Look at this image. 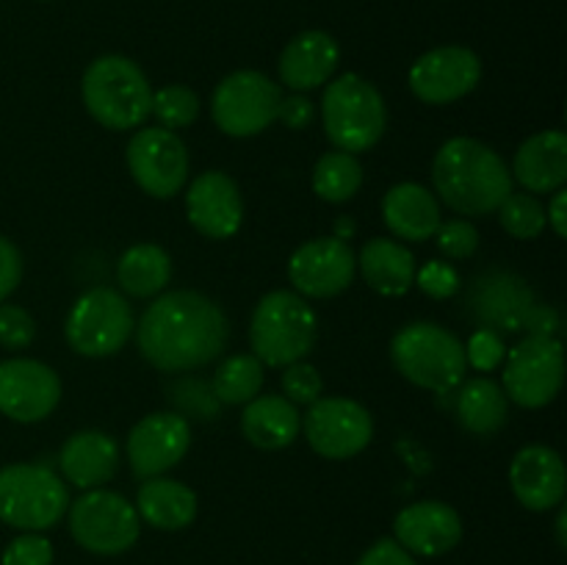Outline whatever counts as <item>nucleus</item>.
<instances>
[{
	"instance_id": "16",
	"label": "nucleus",
	"mask_w": 567,
	"mask_h": 565,
	"mask_svg": "<svg viewBox=\"0 0 567 565\" xmlns=\"http://www.w3.org/2000/svg\"><path fill=\"white\" fill-rule=\"evenodd\" d=\"M482 61L474 50L457 48H435L421 55L410 70V89L421 103L446 105L465 97L480 86Z\"/></svg>"
},
{
	"instance_id": "28",
	"label": "nucleus",
	"mask_w": 567,
	"mask_h": 565,
	"mask_svg": "<svg viewBox=\"0 0 567 565\" xmlns=\"http://www.w3.org/2000/svg\"><path fill=\"white\" fill-rule=\"evenodd\" d=\"M138 518L164 532L186 530L197 518V493L177 480L153 476L144 480L136 499Z\"/></svg>"
},
{
	"instance_id": "18",
	"label": "nucleus",
	"mask_w": 567,
	"mask_h": 565,
	"mask_svg": "<svg viewBox=\"0 0 567 565\" xmlns=\"http://www.w3.org/2000/svg\"><path fill=\"white\" fill-rule=\"evenodd\" d=\"M186 214L199 236L225 242L236 236L244 222L241 188L225 172H203L186 192Z\"/></svg>"
},
{
	"instance_id": "38",
	"label": "nucleus",
	"mask_w": 567,
	"mask_h": 565,
	"mask_svg": "<svg viewBox=\"0 0 567 565\" xmlns=\"http://www.w3.org/2000/svg\"><path fill=\"white\" fill-rule=\"evenodd\" d=\"M3 565H53V543L39 532H25L3 548Z\"/></svg>"
},
{
	"instance_id": "10",
	"label": "nucleus",
	"mask_w": 567,
	"mask_h": 565,
	"mask_svg": "<svg viewBox=\"0 0 567 565\" xmlns=\"http://www.w3.org/2000/svg\"><path fill=\"white\" fill-rule=\"evenodd\" d=\"M280 100V83L258 70H238L216 86L210 114L216 127L227 136H258L277 120Z\"/></svg>"
},
{
	"instance_id": "8",
	"label": "nucleus",
	"mask_w": 567,
	"mask_h": 565,
	"mask_svg": "<svg viewBox=\"0 0 567 565\" xmlns=\"http://www.w3.org/2000/svg\"><path fill=\"white\" fill-rule=\"evenodd\" d=\"M133 310L114 288H89L66 316V343L83 358H111L133 336Z\"/></svg>"
},
{
	"instance_id": "4",
	"label": "nucleus",
	"mask_w": 567,
	"mask_h": 565,
	"mask_svg": "<svg viewBox=\"0 0 567 565\" xmlns=\"http://www.w3.org/2000/svg\"><path fill=\"white\" fill-rule=\"evenodd\" d=\"M391 360L404 380L435 393L454 391L468 369L463 341L432 321L404 325L391 341Z\"/></svg>"
},
{
	"instance_id": "21",
	"label": "nucleus",
	"mask_w": 567,
	"mask_h": 565,
	"mask_svg": "<svg viewBox=\"0 0 567 565\" xmlns=\"http://www.w3.org/2000/svg\"><path fill=\"white\" fill-rule=\"evenodd\" d=\"M468 302L487 325L485 330L493 332L520 330L535 310V299L526 282L509 271H491V275L476 277Z\"/></svg>"
},
{
	"instance_id": "13",
	"label": "nucleus",
	"mask_w": 567,
	"mask_h": 565,
	"mask_svg": "<svg viewBox=\"0 0 567 565\" xmlns=\"http://www.w3.org/2000/svg\"><path fill=\"white\" fill-rule=\"evenodd\" d=\"M127 170L142 192L155 199L181 194L188 181V150L175 131L142 127L127 144Z\"/></svg>"
},
{
	"instance_id": "1",
	"label": "nucleus",
	"mask_w": 567,
	"mask_h": 565,
	"mask_svg": "<svg viewBox=\"0 0 567 565\" xmlns=\"http://www.w3.org/2000/svg\"><path fill=\"white\" fill-rule=\"evenodd\" d=\"M142 358L158 371H192L219 358L230 325L219 305L199 291H169L144 310L136 327Z\"/></svg>"
},
{
	"instance_id": "30",
	"label": "nucleus",
	"mask_w": 567,
	"mask_h": 565,
	"mask_svg": "<svg viewBox=\"0 0 567 565\" xmlns=\"http://www.w3.org/2000/svg\"><path fill=\"white\" fill-rule=\"evenodd\" d=\"M457 419L474 435H493L507 424V393L487 377L468 380L457 393Z\"/></svg>"
},
{
	"instance_id": "32",
	"label": "nucleus",
	"mask_w": 567,
	"mask_h": 565,
	"mask_svg": "<svg viewBox=\"0 0 567 565\" xmlns=\"http://www.w3.org/2000/svg\"><path fill=\"white\" fill-rule=\"evenodd\" d=\"M264 388V363L255 355H233L214 371V397L221 404H247Z\"/></svg>"
},
{
	"instance_id": "46",
	"label": "nucleus",
	"mask_w": 567,
	"mask_h": 565,
	"mask_svg": "<svg viewBox=\"0 0 567 565\" xmlns=\"http://www.w3.org/2000/svg\"><path fill=\"white\" fill-rule=\"evenodd\" d=\"M565 524H567V513L565 510H559V515H557V541H559V546H567V537H565Z\"/></svg>"
},
{
	"instance_id": "24",
	"label": "nucleus",
	"mask_w": 567,
	"mask_h": 565,
	"mask_svg": "<svg viewBox=\"0 0 567 565\" xmlns=\"http://www.w3.org/2000/svg\"><path fill=\"white\" fill-rule=\"evenodd\" d=\"M509 175L532 194H554L567 181V136L543 131L518 147Z\"/></svg>"
},
{
	"instance_id": "44",
	"label": "nucleus",
	"mask_w": 567,
	"mask_h": 565,
	"mask_svg": "<svg viewBox=\"0 0 567 565\" xmlns=\"http://www.w3.org/2000/svg\"><path fill=\"white\" fill-rule=\"evenodd\" d=\"M565 205H567V192H565V188H557V192H554V197H551V203H548V208H546V222L554 227V233H557L559 238L567 236V210H565Z\"/></svg>"
},
{
	"instance_id": "45",
	"label": "nucleus",
	"mask_w": 567,
	"mask_h": 565,
	"mask_svg": "<svg viewBox=\"0 0 567 565\" xmlns=\"http://www.w3.org/2000/svg\"><path fill=\"white\" fill-rule=\"evenodd\" d=\"M352 233H354V222L347 219V216H341V219L336 222V238L347 242V238H352Z\"/></svg>"
},
{
	"instance_id": "37",
	"label": "nucleus",
	"mask_w": 567,
	"mask_h": 565,
	"mask_svg": "<svg viewBox=\"0 0 567 565\" xmlns=\"http://www.w3.org/2000/svg\"><path fill=\"white\" fill-rule=\"evenodd\" d=\"M37 338V321L20 305L0 302V347L25 349Z\"/></svg>"
},
{
	"instance_id": "9",
	"label": "nucleus",
	"mask_w": 567,
	"mask_h": 565,
	"mask_svg": "<svg viewBox=\"0 0 567 565\" xmlns=\"http://www.w3.org/2000/svg\"><path fill=\"white\" fill-rule=\"evenodd\" d=\"M70 532L75 543L100 557H114L127 552L138 541L142 518L125 496L105 487L86 491L70 502Z\"/></svg>"
},
{
	"instance_id": "11",
	"label": "nucleus",
	"mask_w": 567,
	"mask_h": 565,
	"mask_svg": "<svg viewBox=\"0 0 567 565\" xmlns=\"http://www.w3.org/2000/svg\"><path fill=\"white\" fill-rule=\"evenodd\" d=\"M565 382V352L554 336H529L509 349L504 363L507 399L520 408H546Z\"/></svg>"
},
{
	"instance_id": "20",
	"label": "nucleus",
	"mask_w": 567,
	"mask_h": 565,
	"mask_svg": "<svg viewBox=\"0 0 567 565\" xmlns=\"http://www.w3.org/2000/svg\"><path fill=\"white\" fill-rule=\"evenodd\" d=\"M509 482H513L515 499L526 510L546 513V510L563 504L565 499V463L551 446L532 443V446H524L513 458Z\"/></svg>"
},
{
	"instance_id": "23",
	"label": "nucleus",
	"mask_w": 567,
	"mask_h": 565,
	"mask_svg": "<svg viewBox=\"0 0 567 565\" xmlns=\"http://www.w3.org/2000/svg\"><path fill=\"white\" fill-rule=\"evenodd\" d=\"M59 469L66 482L81 491H94L114 480L120 469V443L100 430L75 432L59 452Z\"/></svg>"
},
{
	"instance_id": "41",
	"label": "nucleus",
	"mask_w": 567,
	"mask_h": 565,
	"mask_svg": "<svg viewBox=\"0 0 567 565\" xmlns=\"http://www.w3.org/2000/svg\"><path fill=\"white\" fill-rule=\"evenodd\" d=\"M22 280V255L6 236H0V302L17 291Z\"/></svg>"
},
{
	"instance_id": "14",
	"label": "nucleus",
	"mask_w": 567,
	"mask_h": 565,
	"mask_svg": "<svg viewBox=\"0 0 567 565\" xmlns=\"http://www.w3.org/2000/svg\"><path fill=\"white\" fill-rule=\"evenodd\" d=\"M61 402V380L50 366L31 358L0 363V413L20 424L48 419Z\"/></svg>"
},
{
	"instance_id": "39",
	"label": "nucleus",
	"mask_w": 567,
	"mask_h": 565,
	"mask_svg": "<svg viewBox=\"0 0 567 565\" xmlns=\"http://www.w3.org/2000/svg\"><path fill=\"white\" fill-rule=\"evenodd\" d=\"M415 286L432 299H449L457 294L460 275L454 266L443 264V260H430L421 269H415Z\"/></svg>"
},
{
	"instance_id": "15",
	"label": "nucleus",
	"mask_w": 567,
	"mask_h": 565,
	"mask_svg": "<svg viewBox=\"0 0 567 565\" xmlns=\"http://www.w3.org/2000/svg\"><path fill=\"white\" fill-rule=\"evenodd\" d=\"M358 271L352 247L341 238H313L302 244L288 260V277L299 297L330 299L347 291Z\"/></svg>"
},
{
	"instance_id": "40",
	"label": "nucleus",
	"mask_w": 567,
	"mask_h": 565,
	"mask_svg": "<svg viewBox=\"0 0 567 565\" xmlns=\"http://www.w3.org/2000/svg\"><path fill=\"white\" fill-rule=\"evenodd\" d=\"M504 358H507V349H504L502 336L493 330L474 332L468 341V347H465V360H468L476 371L498 369Z\"/></svg>"
},
{
	"instance_id": "35",
	"label": "nucleus",
	"mask_w": 567,
	"mask_h": 565,
	"mask_svg": "<svg viewBox=\"0 0 567 565\" xmlns=\"http://www.w3.org/2000/svg\"><path fill=\"white\" fill-rule=\"evenodd\" d=\"M280 386L288 402L293 404H313L316 399H321V393H324V380H321V374L316 371V366L305 363V360L286 366Z\"/></svg>"
},
{
	"instance_id": "6",
	"label": "nucleus",
	"mask_w": 567,
	"mask_h": 565,
	"mask_svg": "<svg viewBox=\"0 0 567 565\" xmlns=\"http://www.w3.org/2000/svg\"><path fill=\"white\" fill-rule=\"evenodd\" d=\"M321 116H324L327 138L338 150L352 155L374 147L388 125L385 100L380 89L354 72L327 83Z\"/></svg>"
},
{
	"instance_id": "26",
	"label": "nucleus",
	"mask_w": 567,
	"mask_h": 565,
	"mask_svg": "<svg viewBox=\"0 0 567 565\" xmlns=\"http://www.w3.org/2000/svg\"><path fill=\"white\" fill-rule=\"evenodd\" d=\"M302 430V415L297 404L288 402L280 393H266L247 402L241 415V432L252 446L277 452V449L291 446Z\"/></svg>"
},
{
	"instance_id": "27",
	"label": "nucleus",
	"mask_w": 567,
	"mask_h": 565,
	"mask_svg": "<svg viewBox=\"0 0 567 565\" xmlns=\"http://www.w3.org/2000/svg\"><path fill=\"white\" fill-rule=\"evenodd\" d=\"M360 275L382 297H402L415 282V258L393 238H371L360 249Z\"/></svg>"
},
{
	"instance_id": "17",
	"label": "nucleus",
	"mask_w": 567,
	"mask_h": 565,
	"mask_svg": "<svg viewBox=\"0 0 567 565\" xmlns=\"http://www.w3.org/2000/svg\"><path fill=\"white\" fill-rule=\"evenodd\" d=\"M192 427L181 413H150L127 435V463L138 480L166 474L186 458Z\"/></svg>"
},
{
	"instance_id": "19",
	"label": "nucleus",
	"mask_w": 567,
	"mask_h": 565,
	"mask_svg": "<svg viewBox=\"0 0 567 565\" xmlns=\"http://www.w3.org/2000/svg\"><path fill=\"white\" fill-rule=\"evenodd\" d=\"M393 535L402 548L419 557H441L449 554L460 541H463V521L457 510L446 502H426L408 504L393 521Z\"/></svg>"
},
{
	"instance_id": "5",
	"label": "nucleus",
	"mask_w": 567,
	"mask_h": 565,
	"mask_svg": "<svg viewBox=\"0 0 567 565\" xmlns=\"http://www.w3.org/2000/svg\"><path fill=\"white\" fill-rule=\"evenodd\" d=\"M319 321L313 308L293 291H271L255 305L249 343L264 366L286 369L316 347Z\"/></svg>"
},
{
	"instance_id": "42",
	"label": "nucleus",
	"mask_w": 567,
	"mask_h": 565,
	"mask_svg": "<svg viewBox=\"0 0 567 565\" xmlns=\"http://www.w3.org/2000/svg\"><path fill=\"white\" fill-rule=\"evenodd\" d=\"M316 116V105L305 97L302 92L291 94V97L280 100V109H277V120L282 122L291 131H305V127L313 122Z\"/></svg>"
},
{
	"instance_id": "2",
	"label": "nucleus",
	"mask_w": 567,
	"mask_h": 565,
	"mask_svg": "<svg viewBox=\"0 0 567 565\" xmlns=\"http://www.w3.org/2000/svg\"><path fill=\"white\" fill-rule=\"evenodd\" d=\"M432 183L443 203L463 216L496 214L513 194V175L502 155L476 138H449L432 161Z\"/></svg>"
},
{
	"instance_id": "36",
	"label": "nucleus",
	"mask_w": 567,
	"mask_h": 565,
	"mask_svg": "<svg viewBox=\"0 0 567 565\" xmlns=\"http://www.w3.org/2000/svg\"><path fill=\"white\" fill-rule=\"evenodd\" d=\"M432 238L437 242V249L452 260H465L480 249V233L468 219L441 222Z\"/></svg>"
},
{
	"instance_id": "12",
	"label": "nucleus",
	"mask_w": 567,
	"mask_h": 565,
	"mask_svg": "<svg viewBox=\"0 0 567 565\" xmlns=\"http://www.w3.org/2000/svg\"><path fill=\"white\" fill-rule=\"evenodd\" d=\"M310 449L327 460H349L363 452L374 438V419L354 399L321 397L302 419Z\"/></svg>"
},
{
	"instance_id": "3",
	"label": "nucleus",
	"mask_w": 567,
	"mask_h": 565,
	"mask_svg": "<svg viewBox=\"0 0 567 565\" xmlns=\"http://www.w3.org/2000/svg\"><path fill=\"white\" fill-rule=\"evenodd\" d=\"M83 105L109 131L142 127L153 111V89L136 61L125 55H100L81 81Z\"/></svg>"
},
{
	"instance_id": "33",
	"label": "nucleus",
	"mask_w": 567,
	"mask_h": 565,
	"mask_svg": "<svg viewBox=\"0 0 567 565\" xmlns=\"http://www.w3.org/2000/svg\"><path fill=\"white\" fill-rule=\"evenodd\" d=\"M498 222L504 230L520 242H532L546 230V205L535 197V194H509L502 205H498Z\"/></svg>"
},
{
	"instance_id": "22",
	"label": "nucleus",
	"mask_w": 567,
	"mask_h": 565,
	"mask_svg": "<svg viewBox=\"0 0 567 565\" xmlns=\"http://www.w3.org/2000/svg\"><path fill=\"white\" fill-rule=\"evenodd\" d=\"M341 61V48L327 31H302L286 44L277 61L280 81L293 92H310L332 78Z\"/></svg>"
},
{
	"instance_id": "31",
	"label": "nucleus",
	"mask_w": 567,
	"mask_h": 565,
	"mask_svg": "<svg viewBox=\"0 0 567 565\" xmlns=\"http://www.w3.org/2000/svg\"><path fill=\"white\" fill-rule=\"evenodd\" d=\"M363 186V166L352 153L332 150L316 161L313 192L324 203H347Z\"/></svg>"
},
{
	"instance_id": "7",
	"label": "nucleus",
	"mask_w": 567,
	"mask_h": 565,
	"mask_svg": "<svg viewBox=\"0 0 567 565\" xmlns=\"http://www.w3.org/2000/svg\"><path fill=\"white\" fill-rule=\"evenodd\" d=\"M70 507V491L53 469L14 463L0 469V521L22 532H44Z\"/></svg>"
},
{
	"instance_id": "43",
	"label": "nucleus",
	"mask_w": 567,
	"mask_h": 565,
	"mask_svg": "<svg viewBox=\"0 0 567 565\" xmlns=\"http://www.w3.org/2000/svg\"><path fill=\"white\" fill-rule=\"evenodd\" d=\"M358 565H419V563H415L413 554H410L408 548L399 546L396 541L382 537V541H377L374 546L365 548L363 557L358 559Z\"/></svg>"
},
{
	"instance_id": "34",
	"label": "nucleus",
	"mask_w": 567,
	"mask_h": 565,
	"mask_svg": "<svg viewBox=\"0 0 567 565\" xmlns=\"http://www.w3.org/2000/svg\"><path fill=\"white\" fill-rule=\"evenodd\" d=\"M150 114L158 120L161 127L175 131V127L192 125L199 116V97L188 86L172 83V86L153 92V111Z\"/></svg>"
},
{
	"instance_id": "29",
	"label": "nucleus",
	"mask_w": 567,
	"mask_h": 565,
	"mask_svg": "<svg viewBox=\"0 0 567 565\" xmlns=\"http://www.w3.org/2000/svg\"><path fill=\"white\" fill-rule=\"evenodd\" d=\"M172 280V258L158 244H133L116 260V282L127 297L147 299Z\"/></svg>"
},
{
	"instance_id": "25",
	"label": "nucleus",
	"mask_w": 567,
	"mask_h": 565,
	"mask_svg": "<svg viewBox=\"0 0 567 565\" xmlns=\"http://www.w3.org/2000/svg\"><path fill=\"white\" fill-rule=\"evenodd\" d=\"M382 219L396 238L426 242L441 227V205L430 188L419 183H399L382 197Z\"/></svg>"
}]
</instances>
